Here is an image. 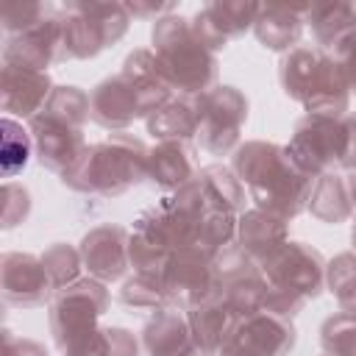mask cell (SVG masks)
<instances>
[{
	"label": "cell",
	"instance_id": "6da1fadb",
	"mask_svg": "<svg viewBox=\"0 0 356 356\" xmlns=\"http://www.w3.org/2000/svg\"><path fill=\"white\" fill-rule=\"evenodd\" d=\"M231 170L248 189V197L256 209L270 211L281 220L298 217L306 203L314 178L292 159L286 145L275 142H245L234 150Z\"/></svg>",
	"mask_w": 356,
	"mask_h": 356
},
{
	"label": "cell",
	"instance_id": "7a4b0ae2",
	"mask_svg": "<svg viewBox=\"0 0 356 356\" xmlns=\"http://www.w3.org/2000/svg\"><path fill=\"white\" fill-rule=\"evenodd\" d=\"M147 147L131 134H111L83 150L61 175V184L81 195L117 197L147 178Z\"/></svg>",
	"mask_w": 356,
	"mask_h": 356
},
{
	"label": "cell",
	"instance_id": "3957f363",
	"mask_svg": "<svg viewBox=\"0 0 356 356\" xmlns=\"http://www.w3.org/2000/svg\"><path fill=\"white\" fill-rule=\"evenodd\" d=\"M108 289L97 278H78L50 300V334L64 356H106V328L100 317L108 309Z\"/></svg>",
	"mask_w": 356,
	"mask_h": 356
},
{
	"label": "cell",
	"instance_id": "277c9868",
	"mask_svg": "<svg viewBox=\"0 0 356 356\" xmlns=\"http://www.w3.org/2000/svg\"><path fill=\"white\" fill-rule=\"evenodd\" d=\"M153 53L178 95H200L217 86V53L206 47L186 17L167 14L153 25Z\"/></svg>",
	"mask_w": 356,
	"mask_h": 356
},
{
	"label": "cell",
	"instance_id": "5b68a950",
	"mask_svg": "<svg viewBox=\"0 0 356 356\" xmlns=\"http://www.w3.org/2000/svg\"><path fill=\"white\" fill-rule=\"evenodd\" d=\"M131 25L125 3H67L61 8L64 61L92 58L117 44Z\"/></svg>",
	"mask_w": 356,
	"mask_h": 356
},
{
	"label": "cell",
	"instance_id": "8992f818",
	"mask_svg": "<svg viewBox=\"0 0 356 356\" xmlns=\"http://www.w3.org/2000/svg\"><path fill=\"white\" fill-rule=\"evenodd\" d=\"M197 100V142L211 156H228L239 147L242 128L248 122V97L236 86L217 83Z\"/></svg>",
	"mask_w": 356,
	"mask_h": 356
},
{
	"label": "cell",
	"instance_id": "52a82bcc",
	"mask_svg": "<svg viewBox=\"0 0 356 356\" xmlns=\"http://www.w3.org/2000/svg\"><path fill=\"white\" fill-rule=\"evenodd\" d=\"M325 259L306 242H286L267 261H261V273L273 289L289 292L300 300H312L325 289Z\"/></svg>",
	"mask_w": 356,
	"mask_h": 356
},
{
	"label": "cell",
	"instance_id": "ba28073f",
	"mask_svg": "<svg viewBox=\"0 0 356 356\" xmlns=\"http://www.w3.org/2000/svg\"><path fill=\"white\" fill-rule=\"evenodd\" d=\"M342 142H345L342 120L306 114L303 120H298L286 150L312 178H317V175L334 172V167H339Z\"/></svg>",
	"mask_w": 356,
	"mask_h": 356
},
{
	"label": "cell",
	"instance_id": "9c48e42d",
	"mask_svg": "<svg viewBox=\"0 0 356 356\" xmlns=\"http://www.w3.org/2000/svg\"><path fill=\"white\" fill-rule=\"evenodd\" d=\"M295 325L267 309L239 317L220 356H286L295 348Z\"/></svg>",
	"mask_w": 356,
	"mask_h": 356
},
{
	"label": "cell",
	"instance_id": "30bf717a",
	"mask_svg": "<svg viewBox=\"0 0 356 356\" xmlns=\"http://www.w3.org/2000/svg\"><path fill=\"white\" fill-rule=\"evenodd\" d=\"M3 58L8 67H25L47 72L50 64L64 61V31H61V11L50 8L25 31L6 36Z\"/></svg>",
	"mask_w": 356,
	"mask_h": 356
},
{
	"label": "cell",
	"instance_id": "8fae6325",
	"mask_svg": "<svg viewBox=\"0 0 356 356\" xmlns=\"http://www.w3.org/2000/svg\"><path fill=\"white\" fill-rule=\"evenodd\" d=\"M175 197L184 206H189L195 214L222 211L239 217L245 211V186L236 178V172L225 164L200 167V172L175 192Z\"/></svg>",
	"mask_w": 356,
	"mask_h": 356
},
{
	"label": "cell",
	"instance_id": "7c38bea8",
	"mask_svg": "<svg viewBox=\"0 0 356 356\" xmlns=\"http://www.w3.org/2000/svg\"><path fill=\"white\" fill-rule=\"evenodd\" d=\"M161 278H164L170 306L181 312H189L220 295V275H217L214 261L195 256V253L178 250Z\"/></svg>",
	"mask_w": 356,
	"mask_h": 356
},
{
	"label": "cell",
	"instance_id": "4fadbf2b",
	"mask_svg": "<svg viewBox=\"0 0 356 356\" xmlns=\"http://www.w3.org/2000/svg\"><path fill=\"white\" fill-rule=\"evenodd\" d=\"M31 139H33V150L42 167L64 175L89 147L83 128L72 125L61 117H53L47 111H39L31 120Z\"/></svg>",
	"mask_w": 356,
	"mask_h": 356
},
{
	"label": "cell",
	"instance_id": "5bb4252c",
	"mask_svg": "<svg viewBox=\"0 0 356 356\" xmlns=\"http://www.w3.org/2000/svg\"><path fill=\"white\" fill-rule=\"evenodd\" d=\"M259 8H261V3H245V0L206 3L197 8L195 17H189V25H192L195 36L217 53L231 39H239L248 31H253Z\"/></svg>",
	"mask_w": 356,
	"mask_h": 356
},
{
	"label": "cell",
	"instance_id": "9a60e30c",
	"mask_svg": "<svg viewBox=\"0 0 356 356\" xmlns=\"http://www.w3.org/2000/svg\"><path fill=\"white\" fill-rule=\"evenodd\" d=\"M0 284H3V298L22 309L42 306L56 295L47 278V270L42 264V256H33V253H17V250L3 253Z\"/></svg>",
	"mask_w": 356,
	"mask_h": 356
},
{
	"label": "cell",
	"instance_id": "2e32d148",
	"mask_svg": "<svg viewBox=\"0 0 356 356\" xmlns=\"http://www.w3.org/2000/svg\"><path fill=\"white\" fill-rule=\"evenodd\" d=\"M128 236L131 231L122 225H97L92 228L78 250L83 259V270L89 273V278H97L103 284H114L128 273Z\"/></svg>",
	"mask_w": 356,
	"mask_h": 356
},
{
	"label": "cell",
	"instance_id": "e0dca14e",
	"mask_svg": "<svg viewBox=\"0 0 356 356\" xmlns=\"http://www.w3.org/2000/svg\"><path fill=\"white\" fill-rule=\"evenodd\" d=\"M172 256H175L172 236H170L159 209L153 206L136 220V225L128 236V264L134 273L164 275Z\"/></svg>",
	"mask_w": 356,
	"mask_h": 356
},
{
	"label": "cell",
	"instance_id": "ac0fdd59",
	"mask_svg": "<svg viewBox=\"0 0 356 356\" xmlns=\"http://www.w3.org/2000/svg\"><path fill=\"white\" fill-rule=\"evenodd\" d=\"M142 348L147 356H200L186 312L164 306L142 328Z\"/></svg>",
	"mask_w": 356,
	"mask_h": 356
},
{
	"label": "cell",
	"instance_id": "d6986e66",
	"mask_svg": "<svg viewBox=\"0 0 356 356\" xmlns=\"http://www.w3.org/2000/svg\"><path fill=\"white\" fill-rule=\"evenodd\" d=\"M289 242V225L286 220L261 211V209H248L236 220V245L253 259V261H267L275 250H281Z\"/></svg>",
	"mask_w": 356,
	"mask_h": 356
},
{
	"label": "cell",
	"instance_id": "ffe728a7",
	"mask_svg": "<svg viewBox=\"0 0 356 356\" xmlns=\"http://www.w3.org/2000/svg\"><path fill=\"white\" fill-rule=\"evenodd\" d=\"M53 92L50 75L25 67H3V111L33 120Z\"/></svg>",
	"mask_w": 356,
	"mask_h": 356
},
{
	"label": "cell",
	"instance_id": "44dd1931",
	"mask_svg": "<svg viewBox=\"0 0 356 356\" xmlns=\"http://www.w3.org/2000/svg\"><path fill=\"white\" fill-rule=\"evenodd\" d=\"M200 172L192 142H156L147 153V178L161 186L178 192Z\"/></svg>",
	"mask_w": 356,
	"mask_h": 356
},
{
	"label": "cell",
	"instance_id": "7402d4cb",
	"mask_svg": "<svg viewBox=\"0 0 356 356\" xmlns=\"http://www.w3.org/2000/svg\"><path fill=\"white\" fill-rule=\"evenodd\" d=\"M300 106L306 108V114H320V117H334V120L345 117V111L350 106V89H348L342 70L334 64V58L328 53H323L317 75H314Z\"/></svg>",
	"mask_w": 356,
	"mask_h": 356
},
{
	"label": "cell",
	"instance_id": "603a6c76",
	"mask_svg": "<svg viewBox=\"0 0 356 356\" xmlns=\"http://www.w3.org/2000/svg\"><path fill=\"white\" fill-rule=\"evenodd\" d=\"M186 317H189V328H192V337H195L200 356H220L222 345L228 342V337L239 320L220 295L189 309Z\"/></svg>",
	"mask_w": 356,
	"mask_h": 356
},
{
	"label": "cell",
	"instance_id": "cb8c5ba5",
	"mask_svg": "<svg viewBox=\"0 0 356 356\" xmlns=\"http://www.w3.org/2000/svg\"><path fill=\"white\" fill-rule=\"evenodd\" d=\"M303 25H306L303 6H261L253 33L261 47L275 53H289L292 47H298Z\"/></svg>",
	"mask_w": 356,
	"mask_h": 356
},
{
	"label": "cell",
	"instance_id": "d4e9b609",
	"mask_svg": "<svg viewBox=\"0 0 356 356\" xmlns=\"http://www.w3.org/2000/svg\"><path fill=\"white\" fill-rule=\"evenodd\" d=\"M145 122L159 142H192L197 136V100L195 95H172Z\"/></svg>",
	"mask_w": 356,
	"mask_h": 356
},
{
	"label": "cell",
	"instance_id": "484cf974",
	"mask_svg": "<svg viewBox=\"0 0 356 356\" xmlns=\"http://www.w3.org/2000/svg\"><path fill=\"white\" fill-rule=\"evenodd\" d=\"M306 209L312 211L314 220L328 222V225H339V222L350 220L356 209H353L348 178L339 175L337 170L334 172H325V175H317L314 184H312Z\"/></svg>",
	"mask_w": 356,
	"mask_h": 356
},
{
	"label": "cell",
	"instance_id": "4316f807",
	"mask_svg": "<svg viewBox=\"0 0 356 356\" xmlns=\"http://www.w3.org/2000/svg\"><path fill=\"white\" fill-rule=\"evenodd\" d=\"M303 19L312 28L314 42L328 53L342 33L356 28V8L348 3H314L303 6Z\"/></svg>",
	"mask_w": 356,
	"mask_h": 356
},
{
	"label": "cell",
	"instance_id": "83f0119b",
	"mask_svg": "<svg viewBox=\"0 0 356 356\" xmlns=\"http://www.w3.org/2000/svg\"><path fill=\"white\" fill-rule=\"evenodd\" d=\"M320 58H323V50L306 47V44H298L289 53H284L281 67H278V81H281V89L286 97L303 103V97H306V92L317 75Z\"/></svg>",
	"mask_w": 356,
	"mask_h": 356
},
{
	"label": "cell",
	"instance_id": "f1b7e54d",
	"mask_svg": "<svg viewBox=\"0 0 356 356\" xmlns=\"http://www.w3.org/2000/svg\"><path fill=\"white\" fill-rule=\"evenodd\" d=\"M267 289H270V284H267V278L261 273V264H259V267H253L242 275H234V278L222 281L220 298L231 306V312L236 317H248L253 312H261Z\"/></svg>",
	"mask_w": 356,
	"mask_h": 356
},
{
	"label": "cell",
	"instance_id": "f546056e",
	"mask_svg": "<svg viewBox=\"0 0 356 356\" xmlns=\"http://www.w3.org/2000/svg\"><path fill=\"white\" fill-rule=\"evenodd\" d=\"M325 286L337 298L339 312L356 314V253L345 250L325 264Z\"/></svg>",
	"mask_w": 356,
	"mask_h": 356
},
{
	"label": "cell",
	"instance_id": "4dcf8cb0",
	"mask_svg": "<svg viewBox=\"0 0 356 356\" xmlns=\"http://www.w3.org/2000/svg\"><path fill=\"white\" fill-rule=\"evenodd\" d=\"M120 300L131 309H150V312H159V309L170 306L164 278L161 275H145V273H134V278H128L122 284Z\"/></svg>",
	"mask_w": 356,
	"mask_h": 356
},
{
	"label": "cell",
	"instance_id": "1f68e13d",
	"mask_svg": "<svg viewBox=\"0 0 356 356\" xmlns=\"http://www.w3.org/2000/svg\"><path fill=\"white\" fill-rule=\"evenodd\" d=\"M42 264L47 270V278L53 284V289H64L70 284L78 281L81 275V267H83V259H81V250L72 248V245H64V242H53L44 253H42Z\"/></svg>",
	"mask_w": 356,
	"mask_h": 356
},
{
	"label": "cell",
	"instance_id": "d6a6232c",
	"mask_svg": "<svg viewBox=\"0 0 356 356\" xmlns=\"http://www.w3.org/2000/svg\"><path fill=\"white\" fill-rule=\"evenodd\" d=\"M320 345L328 356H356V314L337 312L320 325Z\"/></svg>",
	"mask_w": 356,
	"mask_h": 356
},
{
	"label": "cell",
	"instance_id": "836d02e7",
	"mask_svg": "<svg viewBox=\"0 0 356 356\" xmlns=\"http://www.w3.org/2000/svg\"><path fill=\"white\" fill-rule=\"evenodd\" d=\"M31 147H33L31 134L19 122H14L11 117H6L3 120V170H6L8 178H14L28 164Z\"/></svg>",
	"mask_w": 356,
	"mask_h": 356
},
{
	"label": "cell",
	"instance_id": "e575fe53",
	"mask_svg": "<svg viewBox=\"0 0 356 356\" xmlns=\"http://www.w3.org/2000/svg\"><path fill=\"white\" fill-rule=\"evenodd\" d=\"M31 214V195L25 186L6 181L3 186V228H14L19 222H25Z\"/></svg>",
	"mask_w": 356,
	"mask_h": 356
},
{
	"label": "cell",
	"instance_id": "d590c367",
	"mask_svg": "<svg viewBox=\"0 0 356 356\" xmlns=\"http://www.w3.org/2000/svg\"><path fill=\"white\" fill-rule=\"evenodd\" d=\"M328 56H331L334 64L342 70V75H345V81H348V89L356 92V28H350L348 33H342V36L331 44Z\"/></svg>",
	"mask_w": 356,
	"mask_h": 356
},
{
	"label": "cell",
	"instance_id": "8d00e7d4",
	"mask_svg": "<svg viewBox=\"0 0 356 356\" xmlns=\"http://www.w3.org/2000/svg\"><path fill=\"white\" fill-rule=\"evenodd\" d=\"M47 11L44 3H14L6 8L3 14V28H6V36H14L25 28H31L42 14Z\"/></svg>",
	"mask_w": 356,
	"mask_h": 356
},
{
	"label": "cell",
	"instance_id": "74e56055",
	"mask_svg": "<svg viewBox=\"0 0 356 356\" xmlns=\"http://www.w3.org/2000/svg\"><path fill=\"white\" fill-rule=\"evenodd\" d=\"M106 356H139V339L120 325L106 328Z\"/></svg>",
	"mask_w": 356,
	"mask_h": 356
},
{
	"label": "cell",
	"instance_id": "f35d334b",
	"mask_svg": "<svg viewBox=\"0 0 356 356\" xmlns=\"http://www.w3.org/2000/svg\"><path fill=\"white\" fill-rule=\"evenodd\" d=\"M342 131H345V142H342V170H356V114H345L342 117Z\"/></svg>",
	"mask_w": 356,
	"mask_h": 356
},
{
	"label": "cell",
	"instance_id": "ab89813d",
	"mask_svg": "<svg viewBox=\"0 0 356 356\" xmlns=\"http://www.w3.org/2000/svg\"><path fill=\"white\" fill-rule=\"evenodd\" d=\"M6 356H47V350L33 339H22L6 331Z\"/></svg>",
	"mask_w": 356,
	"mask_h": 356
},
{
	"label": "cell",
	"instance_id": "60d3db41",
	"mask_svg": "<svg viewBox=\"0 0 356 356\" xmlns=\"http://www.w3.org/2000/svg\"><path fill=\"white\" fill-rule=\"evenodd\" d=\"M172 11V6L170 3H131L128 6V14L131 17H142V19H161V17H167Z\"/></svg>",
	"mask_w": 356,
	"mask_h": 356
},
{
	"label": "cell",
	"instance_id": "b9f144b4",
	"mask_svg": "<svg viewBox=\"0 0 356 356\" xmlns=\"http://www.w3.org/2000/svg\"><path fill=\"white\" fill-rule=\"evenodd\" d=\"M348 186H350V197H353V209H356V170L348 175Z\"/></svg>",
	"mask_w": 356,
	"mask_h": 356
},
{
	"label": "cell",
	"instance_id": "7bdbcfd3",
	"mask_svg": "<svg viewBox=\"0 0 356 356\" xmlns=\"http://www.w3.org/2000/svg\"><path fill=\"white\" fill-rule=\"evenodd\" d=\"M350 242H353V253H356V217H353V228H350Z\"/></svg>",
	"mask_w": 356,
	"mask_h": 356
},
{
	"label": "cell",
	"instance_id": "ee69618b",
	"mask_svg": "<svg viewBox=\"0 0 356 356\" xmlns=\"http://www.w3.org/2000/svg\"><path fill=\"white\" fill-rule=\"evenodd\" d=\"M320 356H328V353H320Z\"/></svg>",
	"mask_w": 356,
	"mask_h": 356
}]
</instances>
